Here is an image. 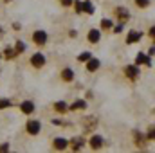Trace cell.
Instances as JSON below:
<instances>
[{
	"label": "cell",
	"instance_id": "25",
	"mask_svg": "<svg viewBox=\"0 0 155 153\" xmlns=\"http://www.w3.org/2000/svg\"><path fill=\"white\" fill-rule=\"evenodd\" d=\"M0 150H2V151H7V150H9V146H7V144H4V146H0Z\"/></svg>",
	"mask_w": 155,
	"mask_h": 153
},
{
	"label": "cell",
	"instance_id": "24",
	"mask_svg": "<svg viewBox=\"0 0 155 153\" xmlns=\"http://www.w3.org/2000/svg\"><path fill=\"white\" fill-rule=\"evenodd\" d=\"M61 4H63V5H71V4H72V0H61Z\"/></svg>",
	"mask_w": 155,
	"mask_h": 153
},
{
	"label": "cell",
	"instance_id": "13",
	"mask_svg": "<svg viewBox=\"0 0 155 153\" xmlns=\"http://www.w3.org/2000/svg\"><path fill=\"white\" fill-rule=\"evenodd\" d=\"M81 9H83V11H87V13H94V5H92L90 2H85V4H81Z\"/></svg>",
	"mask_w": 155,
	"mask_h": 153
},
{
	"label": "cell",
	"instance_id": "16",
	"mask_svg": "<svg viewBox=\"0 0 155 153\" xmlns=\"http://www.w3.org/2000/svg\"><path fill=\"white\" fill-rule=\"evenodd\" d=\"M101 27H103V29H108V27H112V22L107 20V18H103V20H101Z\"/></svg>",
	"mask_w": 155,
	"mask_h": 153
},
{
	"label": "cell",
	"instance_id": "1",
	"mask_svg": "<svg viewBox=\"0 0 155 153\" xmlns=\"http://www.w3.org/2000/svg\"><path fill=\"white\" fill-rule=\"evenodd\" d=\"M33 40H35L36 45H45V43H47V33H45V31H36V33L33 34Z\"/></svg>",
	"mask_w": 155,
	"mask_h": 153
},
{
	"label": "cell",
	"instance_id": "11",
	"mask_svg": "<svg viewBox=\"0 0 155 153\" xmlns=\"http://www.w3.org/2000/svg\"><path fill=\"white\" fill-rule=\"evenodd\" d=\"M139 38H141V33H134V31H132V33L128 34V40H126V43H134V41H137Z\"/></svg>",
	"mask_w": 155,
	"mask_h": 153
},
{
	"label": "cell",
	"instance_id": "7",
	"mask_svg": "<svg viewBox=\"0 0 155 153\" xmlns=\"http://www.w3.org/2000/svg\"><path fill=\"white\" fill-rule=\"evenodd\" d=\"M101 38V34H99V31L97 29H90V33H88V41H92V43H97Z\"/></svg>",
	"mask_w": 155,
	"mask_h": 153
},
{
	"label": "cell",
	"instance_id": "4",
	"mask_svg": "<svg viewBox=\"0 0 155 153\" xmlns=\"http://www.w3.org/2000/svg\"><path fill=\"white\" fill-rule=\"evenodd\" d=\"M87 61H88V63H87V69H88L90 72H94V70L99 69V60H97V58H92V56H90Z\"/></svg>",
	"mask_w": 155,
	"mask_h": 153
},
{
	"label": "cell",
	"instance_id": "8",
	"mask_svg": "<svg viewBox=\"0 0 155 153\" xmlns=\"http://www.w3.org/2000/svg\"><path fill=\"white\" fill-rule=\"evenodd\" d=\"M124 72H126V76H128V77H137L139 69H137V67H134V65H128V67L124 69Z\"/></svg>",
	"mask_w": 155,
	"mask_h": 153
},
{
	"label": "cell",
	"instance_id": "23",
	"mask_svg": "<svg viewBox=\"0 0 155 153\" xmlns=\"http://www.w3.org/2000/svg\"><path fill=\"white\" fill-rule=\"evenodd\" d=\"M121 31H123V25H121V24H119V25H117L116 29H114V33H121Z\"/></svg>",
	"mask_w": 155,
	"mask_h": 153
},
{
	"label": "cell",
	"instance_id": "15",
	"mask_svg": "<svg viewBox=\"0 0 155 153\" xmlns=\"http://www.w3.org/2000/svg\"><path fill=\"white\" fill-rule=\"evenodd\" d=\"M15 49H16V52H24V50H25V45H24V41H16Z\"/></svg>",
	"mask_w": 155,
	"mask_h": 153
},
{
	"label": "cell",
	"instance_id": "6",
	"mask_svg": "<svg viewBox=\"0 0 155 153\" xmlns=\"http://www.w3.org/2000/svg\"><path fill=\"white\" fill-rule=\"evenodd\" d=\"M20 108H22L24 114H33V112H35V103H33V101H24Z\"/></svg>",
	"mask_w": 155,
	"mask_h": 153
},
{
	"label": "cell",
	"instance_id": "12",
	"mask_svg": "<svg viewBox=\"0 0 155 153\" xmlns=\"http://www.w3.org/2000/svg\"><path fill=\"white\" fill-rule=\"evenodd\" d=\"M85 106H87V103H85L83 99H79V101H76V103L72 105V110H83Z\"/></svg>",
	"mask_w": 155,
	"mask_h": 153
},
{
	"label": "cell",
	"instance_id": "2",
	"mask_svg": "<svg viewBox=\"0 0 155 153\" xmlns=\"http://www.w3.org/2000/svg\"><path fill=\"white\" fill-rule=\"evenodd\" d=\"M31 63H33V65H35V67H43V65H45V56H43V54H35V56H33V58H31Z\"/></svg>",
	"mask_w": 155,
	"mask_h": 153
},
{
	"label": "cell",
	"instance_id": "5",
	"mask_svg": "<svg viewBox=\"0 0 155 153\" xmlns=\"http://www.w3.org/2000/svg\"><path fill=\"white\" fill-rule=\"evenodd\" d=\"M103 142H105V141H103L101 135H94V137L90 139V146H92L94 150H99V148L103 146Z\"/></svg>",
	"mask_w": 155,
	"mask_h": 153
},
{
	"label": "cell",
	"instance_id": "10",
	"mask_svg": "<svg viewBox=\"0 0 155 153\" xmlns=\"http://www.w3.org/2000/svg\"><path fill=\"white\" fill-rule=\"evenodd\" d=\"M61 77H63L65 81H72V79H74V72H72L71 69H65V70L61 72Z\"/></svg>",
	"mask_w": 155,
	"mask_h": 153
},
{
	"label": "cell",
	"instance_id": "21",
	"mask_svg": "<svg viewBox=\"0 0 155 153\" xmlns=\"http://www.w3.org/2000/svg\"><path fill=\"white\" fill-rule=\"evenodd\" d=\"M11 103L7 101V99H0V108H5V106H9Z\"/></svg>",
	"mask_w": 155,
	"mask_h": 153
},
{
	"label": "cell",
	"instance_id": "14",
	"mask_svg": "<svg viewBox=\"0 0 155 153\" xmlns=\"http://www.w3.org/2000/svg\"><path fill=\"white\" fill-rule=\"evenodd\" d=\"M137 63H150V60H148L143 52H139V54H137Z\"/></svg>",
	"mask_w": 155,
	"mask_h": 153
},
{
	"label": "cell",
	"instance_id": "3",
	"mask_svg": "<svg viewBox=\"0 0 155 153\" xmlns=\"http://www.w3.org/2000/svg\"><path fill=\"white\" fill-rule=\"evenodd\" d=\"M27 132H29L31 135H36L40 132V122L38 121H29V122H27Z\"/></svg>",
	"mask_w": 155,
	"mask_h": 153
},
{
	"label": "cell",
	"instance_id": "17",
	"mask_svg": "<svg viewBox=\"0 0 155 153\" xmlns=\"http://www.w3.org/2000/svg\"><path fill=\"white\" fill-rule=\"evenodd\" d=\"M56 110H58V112H63V110H67V105H65L63 101H61V103H56Z\"/></svg>",
	"mask_w": 155,
	"mask_h": 153
},
{
	"label": "cell",
	"instance_id": "22",
	"mask_svg": "<svg viewBox=\"0 0 155 153\" xmlns=\"http://www.w3.org/2000/svg\"><path fill=\"white\" fill-rule=\"evenodd\" d=\"M74 7H76V11H78V13H81V11H83V9H81V2H79V0H76Z\"/></svg>",
	"mask_w": 155,
	"mask_h": 153
},
{
	"label": "cell",
	"instance_id": "18",
	"mask_svg": "<svg viewBox=\"0 0 155 153\" xmlns=\"http://www.w3.org/2000/svg\"><path fill=\"white\" fill-rule=\"evenodd\" d=\"M135 2H137L139 7H148L150 5V0H135Z\"/></svg>",
	"mask_w": 155,
	"mask_h": 153
},
{
	"label": "cell",
	"instance_id": "20",
	"mask_svg": "<svg viewBox=\"0 0 155 153\" xmlns=\"http://www.w3.org/2000/svg\"><path fill=\"white\" fill-rule=\"evenodd\" d=\"M72 146H74V150H79L81 148V139H74L72 141Z\"/></svg>",
	"mask_w": 155,
	"mask_h": 153
},
{
	"label": "cell",
	"instance_id": "9",
	"mask_svg": "<svg viewBox=\"0 0 155 153\" xmlns=\"http://www.w3.org/2000/svg\"><path fill=\"white\" fill-rule=\"evenodd\" d=\"M67 141L65 139H54V148L56 150H63V148H67Z\"/></svg>",
	"mask_w": 155,
	"mask_h": 153
},
{
	"label": "cell",
	"instance_id": "19",
	"mask_svg": "<svg viewBox=\"0 0 155 153\" xmlns=\"http://www.w3.org/2000/svg\"><path fill=\"white\" fill-rule=\"evenodd\" d=\"M90 56H92V54H90V52H83V54H81V56H79V61H87V60H88V58H90Z\"/></svg>",
	"mask_w": 155,
	"mask_h": 153
}]
</instances>
